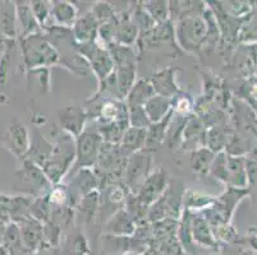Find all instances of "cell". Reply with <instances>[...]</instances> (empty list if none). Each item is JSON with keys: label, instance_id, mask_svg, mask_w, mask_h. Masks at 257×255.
I'll return each instance as SVG.
<instances>
[{"label": "cell", "instance_id": "obj_1", "mask_svg": "<svg viewBox=\"0 0 257 255\" xmlns=\"http://www.w3.org/2000/svg\"><path fill=\"white\" fill-rule=\"evenodd\" d=\"M54 151L50 158L43 166V171L53 185L62 184L76 163V139L69 134L58 129L53 133Z\"/></svg>", "mask_w": 257, "mask_h": 255}, {"label": "cell", "instance_id": "obj_2", "mask_svg": "<svg viewBox=\"0 0 257 255\" xmlns=\"http://www.w3.org/2000/svg\"><path fill=\"white\" fill-rule=\"evenodd\" d=\"M26 70L63 65V56L58 48L44 34L17 40Z\"/></svg>", "mask_w": 257, "mask_h": 255}, {"label": "cell", "instance_id": "obj_3", "mask_svg": "<svg viewBox=\"0 0 257 255\" xmlns=\"http://www.w3.org/2000/svg\"><path fill=\"white\" fill-rule=\"evenodd\" d=\"M175 42L187 53H198L205 48L207 40V22L204 14L189 16L174 22Z\"/></svg>", "mask_w": 257, "mask_h": 255}, {"label": "cell", "instance_id": "obj_4", "mask_svg": "<svg viewBox=\"0 0 257 255\" xmlns=\"http://www.w3.org/2000/svg\"><path fill=\"white\" fill-rule=\"evenodd\" d=\"M76 51L79 58L90 68L95 78L97 79V83L106 79L115 69L110 51L99 41L90 44H76Z\"/></svg>", "mask_w": 257, "mask_h": 255}, {"label": "cell", "instance_id": "obj_5", "mask_svg": "<svg viewBox=\"0 0 257 255\" xmlns=\"http://www.w3.org/2000/svg\"><path fill=\"white\" fill-rule=\"evenodd\" d=\"M15 188L23 195H45L53 188L43 168L29 160H22V165L15 172Z\"/></svg>", "mask_w": 257, "mask_h": 255}, {"label": "cell", "instance_id": "obj_6", "mask_svg": "<svg viewBox=\"0 0 257 255\" xmlns=\"http://www.w3.org/2000/svg\"><path fill=\"white\" fill-rule=\"evenodd\" d=\"M153 154L151 152L141 151L130 156L123 174V186L128 193L136 195L145 180L154 171Z\"/></svg>", "mask_w": 257, "mask_h": 255}, {"label": "cell", "instance_id": "obj_7", "mask_svg": "<svg viewBox=\"0 0 257 255\" xmlns=\"http://www.w3.org/2000/svg\"><path fill=\"white\" fill-rule=\"evenodd\" d=\"M104 140L97 130L86 129L82 134L76 138V163L74 170L92 168L99 160Z\"/></svg>", "mask_w": 257, "mask_h": 255}, {"label": "cell", "instance_id": "obj_8", "mask_svg": "<svg viewBox=\"0 0 257 255\" xmlns=\"http://www.w3.org/2000/svg\"><path fill=\"white\" fill-rule=\"evenodd\" d=\"M169 184V176H168V172L165 170H163V168L154 170L150 174V176L145 180V182L140 188L139 193L136 194L140 204L145 209L149 210V208L154 203L158 202L161 196L164 195Z\"/></svg>", "mask_w": 257, "mask_h": 255}, {"label": "cell", "instance_id": "obj_9", "mask_svg": "<svg viewBox=\"0 0 257 255\" xmlns=\"http://www.w3.org/2000/svg\"><path fill=\"white\" fill-rule=\"evenodd\" d=\"M206 132L207 128L196 114H192L186 118L183 129L181 134V142L184 151L189 153L196 149L206 147Z\"/></svg>", "mask_w": 257, "mask_h": 255}, {"label": "cell", "instance_id": "obj_10", "mask_svg": "<svg viewBox=\"0 0 257 255\" xmlns=\"http://www.w3.org/2000/svg\"><path fill=\"white\" fill-rule=\"evenodd\" d=\"M60 129L76 139L86 130V121L88 120L85 107L68 106L57 111Z\"/></svg>", "mask_w": 257, "mask_h": 255}, {"label": "cell", "instance_id": "obj_11", "mask_svg": "<svg viewBox=\"0 0 257 255\" xmlns=\"http://www.w3.org/2000/svg\"><path fill=\"white\" fill-rule=\"evenodd\" d=\"M6 139L9 151L21 161L25 160L26 154L30 149V144H31V135L27 128L17 119H13L7 129Z\"/></svg>", "mask_w": 257, "mask_h": 255}, {"label": "cell", "instance_id": "obj_12", "mask_svg": "<svg viewBox=\"0 0 257 255\" xmlns=\"http://www.w3.org/2000/svg\"><path fill=\"white\" fill-rule=\"evenodd\" d=\"M133 7H135V3H132V6H130L123 12L118 13V28H116L114 44H118L121 46H130V48H133L136 45L140 31L135 21H133Z\"/></svg>", "mask_w": 257, "mask_h": 255}, {"label": "cell", "instance_id": "obj_13", "mask_svg": "<svg viewBox=\"0 0 257 255\" xmlns=\"http://www.w3.org/2000/svg\"><path fill=\"white\" fill-rule=\"evenodd\" d=\"M178 68L167 67L158 70L150 77V83L154 87L156 95L173 98L181 92V87L177 83V72Z\"/></svg>", "mask_w": 257, "mask_h": 255}, {"label": "cell", "instance_id": "obj_14", "mask_svg": "<svg viewBox=\"0 0 257 255\" xmlns=\"http://www.w3.org/2000/svg\"><path fill=\"white\" fill-rule=\"evenodd\" d=\"M17 224L21 230L23 244H25L30 255H32L45 242V240H44V224L32 216L21 219L17 222Z\"/></svg>", "mask_w": 257, "mask_h": 255}, {"label": "cell", "instance_id": "obj_15", "mask_svg": "<svg viewBox=\"0 0 257 255\" xmlns=\"http://www.w3.org/2000/svg\"><path fill=\"white\" fill-rule=\"evenodd\" d=\"M54 151V142L48 139L43 133L40 132L37 126H34L31 134V144L30 149L26 154L25 160L31 161L35 165L43 167L46 163V161L50 158L51 153Z\"/></svg>", "mask_w": 257, "mask_h": 255}, {"label": "cell", "instance_id": "obj_16", "mask_svg": "<svg viewBox=\"0 0 257 255\" xmlns=\"http://www.w3.org/2000/svg\"><path fill=\"white\" fill-rule=\"evenodd\" d=\"M72 35L76 44H90L99 39V23L91 11L79 14L72 27Z\"/></svg>", "mask_w": 257, "mask_h": 255}, {"label": "cell", "instance_id": "obj_17", "mask_svg": "<svg viewBox=\"0 0 257 255\" xmlns=\"http://www.w3.org/2000/svg\"><path fill=\"white\" fill-rule=\"evenodd\" d=\"M16 12H17V40L32 35L44 34L43 28L32 13L30 2H16Z\"/></svg>", "mask_w": 257, "mask_h": 255}, {"label": "cell", "instance_id": "obj_18", "mask_svg": "<svg viewBox=\"0 0 257 255\" xmlns=\"http://www.w3.org/2000/svg\"><path fill=\"white\" fill-rule=\"evenodd\" d=\"M102 228L105 230V235L116 236V237H130L136 232L137 223L123 208L107 219L102 224Z\"/></svg>", "mask_w": 257, "mask_h": 255}, {"label": "cell", "instance_id": "obj_19", "mask_svg": "<svg viewBox=\"0 0 257 255\" xmlns=\"http://www.w3.org/2000/svg\"><path fill=\"white\" fill-rule=\"evenodd\" d=\"M79 17V9L76 3L68 0H54L51 8V26L72 30ZM50 26V27H51Z\"/></svg>", "mask_w": 257, "mask_h": 255}, {"label": "cell", "instance_id": "obj_20", "mask_svg": "<svg viewBox=\"0 0 257 255\" xmlns=\"http://www.w3.org/2000/svg\"><path fill=\"white\" fill-rule=\"evenodd\" d=\"M228 188L247 189L248 177H247L246 157L229 156L226 161V184Z\"/></svg>", "mask_w": 257, "mask_h": 255}, {"label": "cell", "instance_id": "obj_21", "mask_svg": "<svg viewBox=\"0 0 257 255\" xmlns=\"http://www.w3.org/2000/svg\"><path fill=\"white\" fill-rule=\"evenodd\" d=\"M191 232L195 244L205 247H216V238L212 232V228L210 227L209 222L201 212L198 213L191 212Z\"/></svg>", "mask_w": 257, "mask_h": 255}, {"label": "cell", "instance_id": "obj_22", "mask_svg": "<svg viewBox=\"0 0 257 255\" xmlns=\"http://www.w3.org/2000/svg\"><path fill=\"white\" fill-rule=\"evenodd\" d=\"M100 204H101L100 190H95L82 196V199L79 200L78 205L76 207V219L85 224L95 223L99 216Z\"/></svg>", "mask_w": 257, "mask_h": 255}, {"label": "cell", "instance_id": "obj_23", "mask_svg": "<svg viewBox=\"0 0 257 255\" xmlns=\"http://www.w3.org/2000/svg\"><path fill=\"white\" fill-rule=\"evenodd\" d=\"M174 116V111H172L168 116H165L161 121L153 123L146 129V144L144 151L155 153L156 149L160 148L167 140V133L169 130L170 123Z\"/></svg>", "mask_w": 257, "mask_h": 255}, {"label": "cell", "instance_id": "obj_24", "mask_svg": "<svg viewBox=\"0 0 257 255\" xmlns=\"http://www.w3.org/2000/svg\"><path fill=\"white\" fill-rule=\"evenodd\" d=\"M0 35L7 39L17 40L16 2H2L0 3Z\"/></svg>", "mask_w": 257, "mask_h": 255}, {"label": "cell", "instance_id": "obj_25", "mask_svg": "<svg viewBox=\"0 0 257 255\" xmlns=\"http://www.w3.org/2000/svg\"><path fill=\"white\" fill-rule=\"evenodd\" d=\"M144 107L151 124L158 123V121H161L173 111L172 98L155 95L145 104Z\"/></svg>", "mask_w": 257, "mask_h": 255}, {"label": "cell", "instance_id": "obj_26", "mask_svg": "<svg viewBox=\"0 0 257 255\" xmlns=\"http://www.w3.org/2000/svg\"><path fill=\"white\" fill-rule=\"evenodd\" d=\"M2 245L6 247L9 255H30L25 244H23L21 230L16 222H9L7 224Z\"/></svg>", "mask_w": 257, "mask_h": 255}, {"label": "cell", "instance_id": "obj_27", "mask_svg": "<svg viewBox=\"0 0 257 255\" xmlns=\"http://www.w3.org/2000/svg\"><path fill=\"white\" fill-rule=\"evenodd\" d=\"M215 199L216 196H211L193 189H186L183 194V208L184 210H189L192 213H198L214 204Z\"/></svg>", "mask_w": 257, "mask_h": 255}, {"label": "cell", "instance_id": "obj_28", "mask_svg": "<svg viewBox=\"0 0 257 255\" xmlns=\"http://www.w3.org/2000/svg\"><path fill=\"white\" fill-rule=\"evenodd\" d=\"M155 95V91L149 79H137L125 98V104L128 106H145V104Z\"/></svg>", "mask_w": 257, "mask_h": 255}, {"label": "cell", "instance_id": "obj_29", "mask_svg": "<svg viewBox=\"0 0 257 255\" xmlns=\"http://www.w3.org/2000/svg\"><path fill=\"white\" fill-rule=\"evenodd\" d=\"M189 154H191V167H192L193 174L201 177L210 175L211 166L214 163L216 154L210 151L209 148H206V147L196 149V151L191 152Z\"/></svg>", "mask_w": 257, "mask_h": 255}, {"label": "cell", "instance_id": "obj_30", "mask_svg": "<svg viewBox=\"0 0 257 255\" xmlns=\"http://www.w3.org/2000/svg\"><path fill=\"white\" fill-rule=\"evenodd\" d=\"M146 144V129L130 126L120 140V147L127 153L133 154L145 149Z\"/></svg>", "mask_w": 257, "mask_h": 255}, {"label": "cell", "instance_id": "obj_31", "mask_svg": "<svg viewBox=\"0 0 257 255\" xmlns=\"http://www.w3.org/2000/svg\"><path fill=\"white\" fill-rule=\"evenodd\" d=\"M130 126V121H114L107 124H97L96 130L104 140V143L120 144L121 138Z\"/></svg>", "mask_w": 257, "mask_h": 255}, {"label": "cell", "instance_id": "obj_32", "mask_svg": "<svg viewBox=\"0 0 257 255\" xmlns=\"http://www.w3.org/2000/svg\"><path fill=\"white\" fill-rule=\"evenodd\" d=\"M60 245L63 255H88L90 246L86 236L82 232H71L65 236Z\"/></svg>", "mask_w": 257, "mask_h": 255}, {"label": "cell", "instance_id": "obj_33", "mask_svg": "<svg viewBox=\"0 0 257 255\" xmlns=\"http://www.w3.org/2000/svg\"><path fill=\"white\" fill-rule=\"evenodd\" d=\"M107 49L110 51L115 68L137 67V55L133 48L111 44L107 46Z\"/></svg>", "mask_w": 257, "mask_h": 255}, {"label": "cell", "instance_id": "obj_34", "mask_svg": "<svg viewBox=\"0 0 257 255\" xmlns=\"http://www.w3.org/2000/svg\"><path fill=\"white\" fill-rule=\"evenodd\" d=\"M141 3L146 13L153 18L156 25L172 21L170 20L169 2L167 0H149V2H141Z\"/></svg>", "mask_w": 257, "mask_h": 255}, {"label": "cell", "instance_id": "obj_35", "mask_svg": "<svg viewBox=\"0 0 257 255\" xmlns=\"http://www.w3.org/2000/svg\"><path fill=\"white\" fill-rule=\"evenodd\" d=\"M226 132H228L226 125L209 128L206 132V148L214 152L215 154L225 151Z\"/></svg>", "mask_w": 257, "mask_h": 255}, {"label": "cell", "instance_id": "obj_36", "mask_svg": "<svg viewBox=\"0 0 257 255\" xmlns=\"http://www.w3.org/2000/svg\"><path fill=\"white\" fill-rule=\"evenodd\" d=\"M216 6L235 20H244L252 13V6L249 2H215Z\"/></svg>", "mask_w": 257, "mask_h": 255}, {"label": "cell", "instance_id": "obj_37", "mask_svg": "<svg viewBox=\"0 0 257 255\" xmlns=\"http://www.w3.org/2000/svg\"><path fill=\"white\" fill-rule=\"evenodd\" d=\"M237 41L247 44V45L257 42V12L251 13L248 17L243 20L239 32H238Z\"/></svg>", "mask_w": 257, "mask_h": 255}, {"label": "cell", "instance_id": "obj_38", "mask_svg": "<svg viewBox=\"0 0 257 255\" xmlns=\"http://www.w3.org/2000/svg\"><path fill=\"white\" fill-rule=\"evenodd\" d=\"M30 7L32 9V13L36 17L37 22L43 28V32L45 28L51 26V8H53V2L48 0H34L30 2Z\"/></svg>", "mask_w": 257, "mask_h": 255}, {"label": "cell", "instance_id": "obj_39", "mask_svg": "<svg viewBox=\"0 0 257 255\" xmlns=\"http://www.w3.org/2000/svg\"><path fill=\"white\" fill-rule=\"evenodd\" d=\"M53 209L54 207L50 203V200H49L48 194L35 196L34 203L31 205V216L36 218L37 221L41 222V223H45L46 221L50 219Z\"/></svg>", "mask_w": 257, "mask_h": 255}, {"label": "cell", "instance_id": "obj_40", "mask_svg": "<svg viewBox=\"0 0 257 255\" xmlns=\"http://www.w3.org/2000/svg\"><path fill=\"white\" fill-rule=\"evenodd\" d=\"M29 81H32V86L39 88V93H49L51 90L50 69L49 68H39V69L27 70Z\"/></svg>", "mask_w": 257, "mask_h": 255}, {"label": "cell", "instance_id": "obj_41", "mask_svg": "<svg viewBox=\"0 0 257 255\" xmlns=\"http://www.w3.org/2000/svg\"><path fill=\"white\" fill-rule=\"evenodd\" d=\"M90 11L93 14L95 20L97 21L99 26L118 17V12H116L114 4L110 3V2H96V3H92Z\"/></svg>", "mask_w": 257, "mask_h": 255}, {"label": "cell", "instance_id": "obj_42", "mask_svg": "<svg viewBox=\"0 0 257 255\" xmlns=\"http://www.w3.org/2000/svg\"><path fill=\"white\" fill-rule=\"evenodd\" d=\"M172 105L174 115L187 118V116L192 115V111L195 110L196 102L193 101V98L191 97L188 93H184L183 91H181L178 95L172 98Z\"/></svg>", "mask_w": 257, "mask_h": 255}, {"label": "cell", "instance_id": "obj_43", "mask_svg": "<svg viewBox=\"0 0 257 255\" xmlns=\"http://www.w3.org/2000/svg\"><path fill=\"white\" fill-rule=\"evenodd\" d=\"M48 196L53 207H64V205L72 207L71 194H69V189L67 185H63V184L53 185V188L48 193Z\"/></svg>", "mask_w": 257, "mask_h": 255}, {"label": "cell", "instance_id": "obj_44", "mask_svg": "<svg viewBox=\"0 0 257 255\" xmlns=\"http://www.w3.org/2000/svg\"><path fill=\"white\" fill-rule=\"evenodd\" d=\"M242 59L239 63V69L243 73H252L257 70V48L254 45H247L243 50Z\"/></svg>", "mask_w": 257, "mask_h": 255}, {"label": "cell", "instance_id": "obj_45", "mask_svg": "<svg viewBox=\"0 0 257 255\" xmlns=\"http://www.w3.org/2000/svg\"><path fill=\"white\" fill-rule=\"evenodd\" d=\"M128 116H130V125L133 128L147 129L151 125V121L147 118L144 106H128Z\"/></svg>", "mask_w": 257, "mask_h": 255}, {"label": "cell", "instance_id": "obj_46", "mask_svg": "<svg viewBox=\"0 0 257 255\" xmlns=\"http://www.w3.org/2000/svg\"><path fill=\"white\" fill-rule=\"evenodd\" d=\"M226 161H228V154L225 152H220L215 156L214 163L211 166V175L214 179L226 184Z\"/></svg>", "mask_w": 257, "mask_h": 255}, {"label": "cell", "instance_id": "obj_47", "mask_svg": "<svg viewBox=\"0 0 257 255\" xmlns=\"http://www.w3.org/2000/svg\"><path fill=\"white\" fill-rule=\"evenodd\" d=\"M13 196L0 193V218L6 222H11V208Z\"/></svg>", "mask_w": 257, "mask_h": 255}, {"label": "cell", "instance_id": "obj_48", "mask_svg": "<svg viewBox=\"0 0 257 255\" xmlns=\"http://www.w3.org/2000/svg\"><path fill=\"white\" fill-rule=\"evenodd\" d=\"M32 255H63L62 254V249L60 246L55 247V246H50L46 242H44L43 246L40 247L36 252H34Z\"/></svg>", "mask_w": 257, "mask_h": 255}, {"label": "cell", "instance_id": "obj_49", "mask_svg": "<svg viewBox=\"0 0 257 255\" xmlns=\"http://www.w3.org/2000/svg\"><path fill=\"white\" fill-rule=\"evenodd\" d=\"M15 42H17V41H16V40L7 39V37H4L0 35V62H2V59H3L4 54L7 53V50L9 49V46L13 45Z\"/></svg>", "mask_w": 257, "mask_h": 255}, {"label": "cell", "instance_id": "obj_50", "mask_svg": "<svg viewBox=\"0 0 257 255\" xmlns=\"http://www.w3.org/2000/svg\"><path fill=\"white\" fill-rule=\"evenodd\" d=\"M7 224H8V222L3 221V219L0 218V245H2V241H3V236L4 232H6Z\"/></svg>", "mask_w": 257, "mask_h": 255}, {"label": "cell", "instance_id": "obj_51", "mask_svg": "<svg viewBox=\"0 0 257 255\" xmlns=\"http://www.w3.org/2000/svg\"><path fill=\"white\" fill-rule=\"evenodd\" d=\"M249 91H251V95L253 96L254 98H257V81H254L253 83L251 84V87H249Z\"/></svg>", "mask_w": 257, "mask_h": 255}, {"label": "cell", "instance_id": "obj_52", "mask_svg": "<svg viewBox=\"0 0 257 255\" xmlns=\"http://www.w3.org/2000/svg\"><path fill=\"white\" fill-rule=\"evenodd\" d=\"M142 255H159V254L155 251V250L153 249V247H147V249L145 250L144 254H142Z\"/></svg>", "mask_w": 257, "mask_h": 255}, {"label": "cell", "instance_id": "obj_53", "mask_svg": "<svg viewBox=\"0 0 257 255\" xmlns=\"http://www.w3.org/2000/svg\"><path fill=\"white\" fill-rule=\"evenodd\" d=\"M249 242H251L252 247H253L254 250H257V236H253V237H251Z\"/></svg>", "mask_w": 257, "mask_h": 255}, {"label": "cell", "instance_id": "obj_54", "mask_svg": "<svg viewBox=\"0 0 257 255\" xmlns=\"http://www.w3.org/2000/svg\"><path fill=\"white\" fill-rule=\"evenodd\" d=\"M6 102H7V96L0 92V105L6 104Z\"/></svg>", "mask_w": 257, "mask_h": 255}, {"label": "cell", "instance_id": "obj_55", "mask_svg": "<svg viewBox=\"0 0 257 255\" xmlns=\"http://www.w3.org/2000/svg\"><path fill=\"white\" fill-rule=\"evenodd\" d=\"M0 255H9V252L7 251V249L3 245H0Z\"/></svg>", "mask_w": 257, "mask_h": 255}]
</instances>
